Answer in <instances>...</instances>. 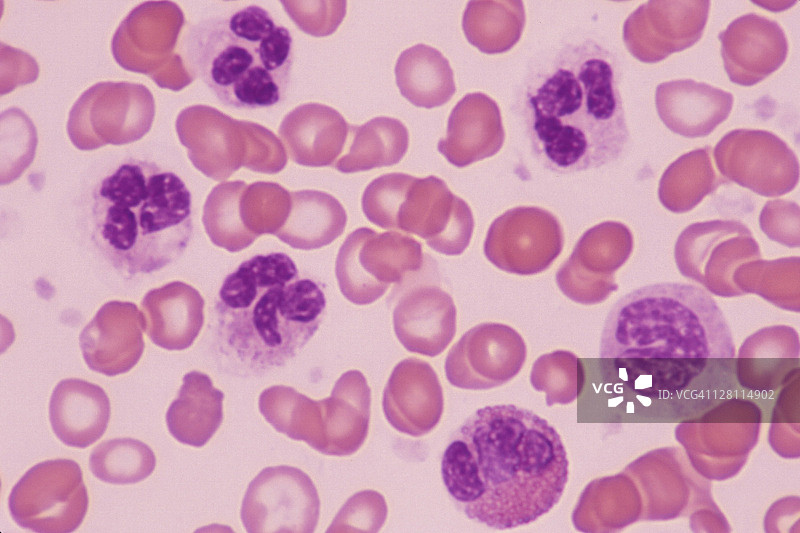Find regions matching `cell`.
<instances>
[{
    "mask_svg": "<svg viewBox=\"0 0 800 533\" xmlns=\"http://www.w3.org/2000/svg\"><path fill=\"white\" fill-rule=\"evenodd\" d=\"M349 125L334 108L305 103L282 120L278 134L292 161L308 167L331 166L341 154Z\"/></svg>",
    "mask_w": 800,
    "mask_h": 533,
    "instance_id": "7402d4cb",
    "label": "cell"
},
{
    "mask_svg": "<svg viewBox=\"0 0 800 533\" xmlns=\"http://www.w3.org/2000/svg\"><path fill=\"white\" fill-rule=\"evenodd\" d=\"M393 327L406 350L435 357L456 333L453 299L436 285H415L398 299L393 310Z\"/></svg>",
    "mask_w": 800,
    "mask_h": 533,
    "instance_id": "ac0fdd59",
    "label": "cell"
},
{
    "mask_svg": "<svg viewBox=\"0 0 800 533\" xmlns=\"http://www.w3.org/2000/svg\"><path fill=\"white\" fill-rule=\"evenodd\" d=\"M525 25L522 1H469L462 28L470 44L486 54L504 53L520 39Z\"/></svg>",
    "mask_w": 800,
    "mask_h": 533,
    "instance_id": "f1b7e54d",
    "label": "cell"
},
{
    "mask_svg": "<svg viewBox=\"0 0 800 533\" xmlns=\"http://www.w3.org/2000/svg\"><path fill=\"white\" fill-rule=\"evenodd\" d=\"M224 393L200 371L184 375L178 397L166 412L170 434L180 443L204 446L223 421Z\"/></svg>",
    "mask_w": 800,
    "mask_h": 533,
    "instance_id": "d4e9b609",
    "label": "cell"
},
{
    "mask_svg": "<svg viewBox=\"0 0 800 533\" xmlns=\"http://www.w3.org/2000/svg\"><path fill=\"white\" fill-rule=\"evenodd\" d=\"M441 474L469 519L506 530L537 520L559 502L568 459L545 419L511 404L486 406L453 434Z\"/></svg>",
    "mask_w": 800,
    "mask_h": 533,
    "instance_id": "6da1fadb",
    "label": "cell"
},
{
    "mask_svg": "<svg viewBox=\"0 0 800 533\" xmlns=\"http://www.w3.org/2000/svg\"><path fill=\"white\" fill-rule=\"evenodd\" d=\"M288 15L292 18L295 24L304 32L313 22L314 18H318L323 36L333 33L341 23L345 15L346 2L341 6L331 11L338 1H329L327 7L324 8L326 1H282Z\"/></svg>",
    "mask_w": 800,
    "mask_h": 533,
    "instance_id": "8d00e7d4",
    "label": "cell"
},
{
    "mask_svg": "<svg viewBox=\"0 0 800 533\" xmlns=\"http://www.w3.org/2000/svg\"><path fill=\"white\" fill-rule=\"evenodd\" d=\"M247 186L244 181L222 182L211 190L204 204L202 222L208 237L229 252H239L258 238L244 225L240 213Z\"/></svg>",
    "mask_w": 800,
    "mask_h": 533,
    "instance_id": "f546056e",
    "label": "cell"
},
{
    "mask_svg": "<svg viewBox=\"0 0 800 533\" xmlns=\"http://www.w3.org/2000/svg\"><path fill=\"white\" fill-rule=\"evenodd\" d=\"M93 475L117 485L135 484L155 469L156 457L144 442L133 438H115L100 443L89 458Z\"/></svg>",
    "mask_w": 800,
    "mask_h": 533,
    "instance_id": "1f68e13d",
    "label": "cell"
},
{
    "mask_svg": "<svg viewBox=\"0 0 800 533\" xmlns=\"http://www.w3.org/2000/svg\"><path fill=\"white\" fill-rule=\"evenodd\" d=\"M287 219L275 236L292 248L319 249L331 244L345 230L347 214L338 199L319 190L290 192Z\"/></svg>",
    "mask_w": 800,
    "mask_h": 533,
    "instance_id": "484cf974",
    "label": "cell"
},
{
    "mask_svg": "<svg viewBox=\"0 0 800 533\" xmlns=\"http://www.w3.org/2000/svg\"><path fill=\"white\" fill-rule=\"evenodd\" d=\"M526 344L513 328L482 323L469 329L445 360L449 383L467 390H486L514 378L526 360Z\"/></svg>",
    "mask_w": 800,
    "mask_h": 533,
    "instance_id": "8fae6325",
    "label": "cell"
},
{
    "mask_svg": "<svg viewBox=\"0 0 800 533\" xmlns=\"http://www.w3.org/2000/svg\"><path fill=\"white\" fill-rule=\"evenodd\" d=\"M530 382L545 393L547 406L571 403L577 396V358L568 351L541 355L534 362Z\"/></svg>",
    "mask_w": 800,
    "mask_h": 533,
    "instance_id": "836d02e7",
    "label": "cell"
},
{
    "mask_svg": "<svg viewBox=\"0 0 800 533\" xmlns=\"http://www.w3.org/2000/svg\"><path fill=\"white\" fill-rule=\"evenodd\" d=\"M88 492L80 466L71 459H53L30 468L8 498L13 520L38 533L75 531L88 510Z\"/></svg>",
    "mask_w": 800,
    "mask_h": 533,
    "instance_id": "ba28073f",
    "label": "cell"
},
{
    "mask_svg": "<svg viewBox=\"0 0 800 533\" xmlns=\"http://www.w3.org/2000/svg\"><path fill=\"white\" fill-rule=\"evenodd\" d=\"M557 218L539 207L512 208L496 218L484 242L486 258L497 268L517 275L546 270L563 248Z\"/></svg>",
    "mask_w": 800,
    "mask_h": 533,
    "instance_id": "30bf717a",
    "label": "cell"
},
{
    "mask_svg": "<svg viewBox=\"0 0 800 533\" xmlns=\"http://www.w3.org/2000/svg\"><path fill=\"white\" fill-rule=\"evenodd\" d=\"M326 310L319 282L282 252L255 255L228 274L215 305L221 353L244 376L293 359L317 332Z\"/></svg>",
    "mask_w": 800,
    "mask_h": 533,
    "instance_id": "3957f363",
    "label": "cell"
},
{
    "mask_svg": "<svg viewBox=\"0 0 800 533\" xmlns=\"http://www.w3.org/2000/svg\"><path fill=\"white\" fill-rule=\"evenodd\" d=\"M729 92L692 79L659 84L655 91L658 115L672 132L687 138L709 135L725 121L733 106Z\"/></svg>",
    "mask_w": 800,
    "mask_h": 533,
    "instance_id": "44dd1931",
    "label": "cell"
},
{
    "mask_svg": "<svg viewBox=\"0 0 800 533\" xmlns=\"http://www.w3.org/2000/svg\"><path fill=\"white\" fill-rule=\"evenodd\" d=\"M525 115L545 168L568 174L614 162L629 139L616 59L591 39L566 44L529 83Z\"/></svg>",
    "mask_w": 800,
    "mask_h": 533,
    "instance_id": "7a4b0ae2",
    "label": "cell"
},
{
    "mask_svg": "<svg viewBox=\"0 0 800 533\" xmlns=\"http://www.w3.org/2000/svg\"><path fill=\"white\" fill-rule=\"evenodd\" d=\"M150 340L167 350H184L204 323V299L191 285L172 281L146 293L141 301Z\"/></svg>",
    "mask_w": 800,
    "mask_h": 533,
    "instance_id": "603a6c76",
    "label": "cell"
},
{
    "mask_svg": "<svg viewBox=\"0 0 800 533\" xmlns=\"http://www.w3.org/2000/svg\"><path fill=\"white\" fill-rule=\"evenodd\" d=\"M504 137L496 102L483 93H470L451 111L446 138L437 148L449 163L462 168L495 155Z\"/></svg>",
    "mask_w": 800,
    "mask_h": 533,
    "instance_id": "ffe728a7",
    "label": "cell"
},
{
    "mask_svg": "<svg viewBox=\"0 0 800 533\" xmlns=\"http://www.w3.org/2000/svg\"><path fill=\"white\" fill-rule=\"evenodd\" d=\"M143 330L145 319L134 303H105L79 336L87 366L106 376L128 372L144 351Z\"/></svg>",
    "mask_w": 800,
    "mask_h": 533,
    "instance_id": "9a60e30c",
    "label": "cell"
},
{
    "mask_svg": "<svg viewBox=\"0 0 800 533\" xmlns=\"http://www.w3.org/2000/svg\"><path fill=\"white\" fill-rule=\"evenodd\" d=\"M714 155L722 173L762 195H781L797 183L794 152L770 131L732 130L717 143Z\"/></svg>",
    "mask_w": 800,
    "mask_h": 533,
    "instance_id": "7c38bea8",
    "label": "cell"
},
{
    "mask_svg": "<svg viewBox=\"0 0 800 533\" xmlns=\"http://www.w3.org/2000/svg\"><path fill=\"white\" fill-rule=\"evenodd\" d=\"M387 512L385 498L380 493L359 491L345 502L326 532H378Z\"/></svg>",
    "mask_w": 800,
    "mask_h": 533,
    "instance_id": "d590c367",
    "label": "cell"
},
{
    "mask_svg": "<svg viewBox=\"0 0 800 533\" xmlns=\"http://www.w3.org/2000/svg\"><path fill=\"white\" fill-rule=\"evenodd\" d=\"M111 406L99 386L78 378L61 380L49 403V419L57 438L65 445L86 448L105 433Z\"/></svg>",
    "mask_w": 800,
    "mask_h": 533,
    "instance_id": "cb8c5ba5",
    "label": "cell"
},
{
    "mask_svg": "<svg viewBox=\"0 0 800 533\" xmlns=\"http://www.w3.org/2000/svg\"><path fill=\"white\" fill-rule=\"evenodd\" d=\"M395 79L402 96L416 107H439L456 91L448 60L425 44L414 45L400 54Z\"/></svg>",
    "mask_w": 800,
    "mask_h": 533,
    "instance_id": "4316f807",
    "label": "cell"
},
{
    "mask_svg": "<svg viewBox=\"0 0 800 533\" xmlns=\"http://www.w3.org/2000/svg\"><path fill=\"white\" fill-rule=\"evenodd\" d=\"M710 147L684 154L665 171L659 188L660 200L674 212L693 208L714 186Z\"/></svg>",
    "mask_w": 800,
    "mask_h": 533,
    "instance_id": "4dcf8cb0",
    "label": "cell"
},
{
    "mask_svg": "<svg viewBox=\"0 0 800 533\" xmlns=\"http://www.w3.org/2000/svg\"><path fill=\"white\" fill-rule=\"evenodd\" d=\"M191 205V193L176 173L152 161L126 159L93 190V238L120 273L157 272L187 248Z\"/></svg>",
    "mask_w": 800,
    "mask_h": 533,
    "instance_id": "277c9868",
    "label": "cell"
},
{
    "mask_svg": "<svg viewBox=\"0 0 800 533\" xmlns=\"http://www.w3.org/2000/svg\"><path fill=\"white\" fill-rule=\"evenodd\" d=\"M371 390L358 370L343 373L331 395L319 400V438L316 450L346 456L364 443L370 421Z\"/></svg>",
    "mask_w": 800,
    "mask_h": 533,
    "instance_id": "d6986e66",
    "label": "cell"
},
{
    "mask_svg": "<svg viewBox=\"0 0 800 533\" xmlns=\"http://www.w3.org/2000/svg\"><path fill=\"white\" fill-rule=\"evenodd\" d=\"M423 252L416 239L395 231L377 233L366 227L348 235L341 245L335 274L343 296L367 305L384 295L390 284H401L421 270Z\"/></svg>",
    "mask_w": 800,
    "mask_h": 533,
    "instance_id": "52a82bcc",
    "label": "cell"
},
{
    "mask_svg": "<svg viewBox=\"0 0 800 533\" xmlns=\"http://www.w3.org/2000/svg\"><path fill=\"white\" fill-rule=\"evenodd\" d=\"M291 205L290 192L273 182H254L244 190L240 213L244 225L257 237L276 235Z\"/></svg>",
    "mask_w": 800,
    "mask_h": 533,
    "instance_id": "d6a6232c",
    "label": "cell"
},
{
    "mask_svg": "<svg viewBox=\"0 0 800 533\" xmlns=\"http://www.w3.org/2000/svg\"><path fill=\"white\" fill-rule=\"evenodd\" d=\"M728 322L717 302L693 284L662 282L622 296L604 322L599 355L613 359L733 358Z\"/></svg>",
    "mask_w": 800,
    "mask_h": 533,
    "instance_id": "8992f818",
    "label": "cell"
},
{
    "mask_svg": "<svg viewBox=\"0 0 800 533\" xmlns=\"http://www.w3.org/2000/svg\"><path fill=\"white\" fill-rule=\"evenodd\" d=\"M474 229L468 204L436 176L415 178L397 215V230L424 239L438 253L460 255Z\"/></svg>",
    "mask_w": 800,
    "mask_h": 533,
    "instance_id": "4fadbf2b",
    "label": "cell"
},
{
    "mask_svg": "<svg viewBox=\"0 0 800 533\" xmlns=\"http://www.w3.org/2000/svg\"><path fill=\"white\" fill-rule=\"evenodd\" d=\"M724 69L731 82L755 85L784 63L788 42L781 26L755 13L734 19L718 34Z\"/></svg>",
    "mask_w": 800,
    "mask_h": 533,
    "instance_id": "2e32d148",
    "label": "cell"
},
{
    "mask_svg": "<svg viewBox=\"0 0 800 533\" xmlns=\"http://www.w3.org/2000/svg\"><path fill=\"white\" fill-rule=\"evenodd\" d=\"M382 407L387 421L401 433L419 437L435 428L444 398L431 365L417 358L400 361L385 386Z\"/></svg>",
    "mask_w": 800,
    "mask_h": 533,
    "instance_id": "e0dca14e",
    "label": "cell"
},
{
    "mask_svg": "<svg viewBox=\"0 0 800 533\" xmlns=\"http://www.w3.org/2000/svg\"><path fill=\"white\" fill-rule=\"evenodd\" d=\"M349 152L333 165L342 173L392 166L407 152L409 134L405 125L391 117H375L363 125H351Z\"/></svg>",
    "mask_w": 800,
    "mask_h": 533,
    "instance_id": "83f0119b",
    "label": "cell"
},
{
    "mask_svg": "<svg viewBox=\"0 0 800 533\" xmlns=\"http://www.w3.org/2000/svg\"><path fill=\"white\" fill-rule=\"evenodd\" d=\"M415 178L404 173H389L369 183L361 200L367 219L383 229L397 230L399 208Z\"/></svg>",
    "mask_w": 800,
    "mask_h": 533,
    "instance_id": "e575fe53",
    "label": "cell"
},
{
    "mask_svg": "<svg viewBox=\"0 0 800 533\" xmlns=\"http://www.w3.org/2000/svg\"><path fill=\"white\" fill-rule=\"evenodd\" d=\"M183 49L192 74L224 106L270 108L286 96L292 36L260 6L199 20L187 29Z\"/></svg>",
    "mask_w": 800,
    "mask_h": 533,
    "instance_id": "5b68a950",
    "label": "cell"
},
{
    "mask_svg": "<svg viewBox=\"0 0 800 533\" xmlns=\"http://www.w3.org/2000/svg\"><path fill=\"white\" fill-rule=\"evenodd\" d=\"M710 1H648L623 25V41L629 53L644 63H656L683 51L702 37Z\"/></svg>",
    "mask_w": 800,
    "mask_h": 533,
    "instance_id": "5bb4252c",
    "label": "cell"
},
{
    "mask_svg": "<svg viewBox=\"0 0 800 533\" xmlns=\"http://www.w3.org/2000/svg\"><path fill=\"white\" fill-rule=\"evenodd\" d=\"M320 499L311 478L292 466L264 468L248 485L241 520L249 533L314 532Z\"/></svg>",
    "mask_w": 800,
    "mask_h": 533,
    "instance_id": "9c48e42d",
    "label": "cell"
}]
</instances>
